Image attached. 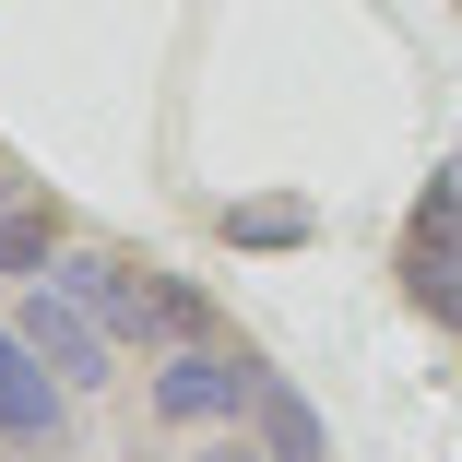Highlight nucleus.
Wrapping results in <instances>:
<instances>
[{"instance_id": "1", "label": "nucleus", "mask_w": 462, "mask_h": 462, "mask_svg": "<svg viewBox=\"0 0 462 462\" xmlns=\"http://www.w3.org/2000/svg\"><path fill=\"white\" fill-rule=\"evenodd\" d=\"M261 380L273 367L249 356V344H178V356H154V380H143V415L154 427H249V403H261Z\"/></svg>"}, {"instance_id": "2", "label": "nucleus", "mask_w": 462, "mask_h": 462, "mask_svg": "<svg viewBox=\"0 0 462 462\" xmlns=\"http://www.w3.org/2000/svg\"><path fill=\"white\" fill-rule=\"evenodd\" d=\"M403 297L462 332V166H439L403 214Z\"/></svg>"}, {"instance_id": "3", "label": "nucleus", "mask_w": 462, "mask_h": 462, "mask_svg": "<svg viewBox=\"0 0 462 462\" xmlns=\"http://www.w3.org/2000/svg\"><path fill=\"white\" fill-rule=\"evenodd\" d=\"M13 332H24V344H36V356L60 367L71 392H107V380H119V367H107V356H119V332H107L96 309H83L71 285H24V309H13Z\"/></svg>"}, {"instance_id": "4", "label": "nucleus", "mask_w": 462, "mask_h": 462, "mask_svg": "<svg viewBox=\"0 0 462 462\" xmlns=\"http://www.w3.org/2000/svg\"><path fill=\"white\" fill-rule=\"evenodd\" d=\"M60 439H71V380L0 320V450H36V462H48Z\"/></svg>"}, {"instance_id": "5", "label": "nucleus", "mask_w": 462, "mask_h": 462, "mask_svg": "<svg viewBox=\"0 0 462 462\" xmlns=\"http://www.w3.org/2000/svg\"><path fill=\"white\" fill-rule=\"evenodd\" d=\"M249 439H261L273 462H332V439H320V403H309L297 380H261V403H249Z\"/></svg>"}, {"instance_id": "6", "label": "nucleus", "mask_w": 462, "mask_h": 462, "mask_svg": "<svg viewBox=\"0 0 462 462\" xmlns=\"http://www.w3.org/2000/svg\"><path fill=\"white\" fill-rule=\"evenodd\" d=\"M60 249H71L60 202H13V214H0V285H48Z\"/></svg>"}, {"instance_id": "7", "label": "nucleus", "mask_w": 462, "mask_h": 462, "mask_svg": "<svg viewBox=\"0 0 462 462\" xmlns=\"http://www.w3.org/2000/svg\"><path fill=\"white\" fill-rule=\"evenodd\" d=\"M226 237L237 249H285V237H309V214L297 202H226Z\"/></svg>"}, {"instance_id": "8", "label": "nucleus", "mask_w": 462, "mask_h": 462, "mask_svg": "<svg viewBox=\"0 0 462 462\" xmlns=\"http://www.w3.org/2000/svg\"><path fill=\"white\" fill-rule=\"evenodd\" d=\"M202 462H273V450H261V439H249V427H226V439H214V450H202Z\"/></svg>"}]
</instances>
